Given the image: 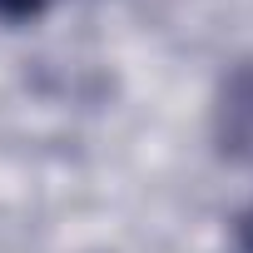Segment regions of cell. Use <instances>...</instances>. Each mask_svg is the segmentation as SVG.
Masks as SVG:
<instances>
[{
    "label": "cell",
    "mask_w": 253,
    "mask_h": 253,
    "mask_svg": "<svg viewBox=\"0 0 253 253\" xmlns=\"http://www.w3.org/2000/svg\"><path fill=\"white\" fill-rule=\"evenodd\" d=\"M35 10H40V0H0V15H10V20L35 15Z\"/></svg>",
    "instance_id": "1"
}]
</instances>
